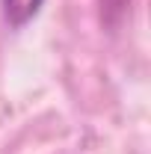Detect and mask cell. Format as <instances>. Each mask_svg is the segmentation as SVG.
I'll return each instance as SVG.
<instances>
[{
    "instance_id": "obj_1",
    "label": "cell",
    "mask_w": 151,
    "mask_h": 154,
    "mask_svg": "<svg viewBox=\"0 0 151 154\" xmlns=\"http://www.w3.org/2000/svg\"><path fill=\"white\" fill-rule=\"evenodd\" d=\"M42 6H45V0H3L6 24H9L12 30H21V27H27V24L39 15Z\"/></svg>"
}]
</instances>
